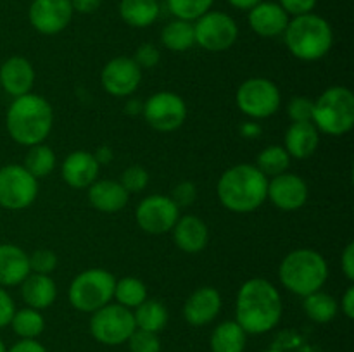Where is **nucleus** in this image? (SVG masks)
Returning <instances> with one entry per match:
<instances>
[{
	"label": "nucleus",
	"instance_id": "1",
	"mask_svg": "<svg viewBox=\"0 0 354 352\" xmlns=\"http://www.w3.org/2000/svg\"><path fill=\"white\" fill-rule=\"evenodd\" d=\"M282 297L277 286L265 278L248 280L241 286L235 304L237 323L245 333H266L282 317Z\"/></svg>",
	"mask_w": 354,
	"mask_h": 352
},
{
	"label": "nucleus",
	"instance_id": "2",
	"mask_svg": "<svg viewBox=\"0 0 354 352\" xmlns=\"http://www.w3.org/2000/svg\"><path fill=\"white\" fill-rule=\"evenodd\" d=\"M218 199L232 213H251L266 200L268 178L252 164H237L218 179Z\"/></svg>",
	"mask_w": 354,
	"mask_h": 352
},
{
	"label": "nucleus",
	"instance_id": "3",
	"mask_svg": "<svg viewBox=\"0 0 354 352\" xmlns=\"http://www.w3.org/2000/svg\"><path fill=\"white\" fill-rule=\"evenodd\" d=\"M6 124L14 141L33 147L41 144L50 133L54 124V110L44 97L26 93L23 97H16L10 104Z\"/></svg>",
	"mask_w": 354,
	"mask_h": 352
},
{
	"label": "nucleus",
	"instance_id": "4",
	"mask_svg": "<svg viewBox=\"0 0 354 352\" xmlns=\"http://www.w3.org/2000/svg\"><path fill=\"white\" fill-rule=\"evenodd\" d=\"M283 35L289 52L301 61H318L325 57L334 43V31L327 19L311 12L289 21Z\"/></svg>",
	"mask_w": 354,
	"mask_h": 352
},
{
	"label": "nucleus",
	"instance_id": "5",
	"mask_svg": "<svg viewBox=\"0 0 354 352\" xmlns=\"http://www.w3.org/2000/svg\"><path fill=\"white\" fill-rule=\"evenodd\" d=\"M279 278L289 292L306 297L318 292L328 278V266L324 255L311 248H297L282 259Z\"/></svg>",
	"mask_w": 354,
	"mask_h": 352
},
{
	"label": "nucleus",
	"instance_id": "6",
	"mask_svg": "<svg viewBox=\"0 0 354 352\" xmlns=\"http://www.w3.org/2000/svg\"><path fill=\"white\" fill-rule=\"evenodd\" d=\"M311 123L317 130L330 135L342 137L354 126V95L346 86H332L327 88L317 102H313V117Z\"/></svg>",
	"mask_w": 354,
	"mask_h": 352
},
{
	"label": "nucleus",
	"instance_id": "7",
	"mask_svg": "<svg viewBox=\"0 0 354 352\" xmlns=\"http://www.w3.org/2000/svg\"><path fill=\"white\" fill-rule=\"evenodd\" d=\"M114 285L116 278L113 273L100 268L86 269L80 273L69 285V302L82 313H95L113 299Z\"/></svg>",
	"mask_w": 354,
	"mask_h": 352
},
{
	"label": "nucleus",
	"instance_id": "8",
	"mask_svg": "<svg viewBox=\"0 0 354 352\" xmlns=\"http://www.w3.org/2000/svg\"><path fill=\"white\" fill-rule=\"evenodd\" d=\"M137 324L133 313L121 304H106L92 313L90 331L104 345H120L130 338Z\"/></svg>",
	"mask_w": 354,
	"mask_h": 352
},
{
	"label": "nucleus",
	"instance_id": "9",
	"mask_svg": "<svg viewBox=\"0 0 354 352\" xmlns=\"http://www.w3.org/2000/svg\"><path fill=\"white\" fill-rule=\"evenodd\" d=\"M237 106L245 116L254 119H265L280 109L282 97L280 90L272 79L249 78L239 86Z\"/></svg>",
	"mask_w": 354,
	"mask_h": 352
},
{
	"label": "nucleus",
	"instance_id": "10",
	"mask_svg": "<svg viewBox=\"0 0 354 352\" xmlns=\"http://www.w3.org/2000/svg\"><path fill=\"white\" fill-rule=\"evenodd\" d=\"M38 182L24 166L9 164L0 168V206L9 211H21L35 202Z\"/></svg>",
	"mask_w": 354,
	"mask_h": 352
},
{
	"label": "nucleus",
	"instance_id": "11",
	"mask_svg": "<svg viewBox=\"0 0 354 352\" xmlns=\"http://www.w3.org/2000/svg\"><path fill=\"white\" fill-rule=\"evenodd\" d=\"M196 43L207 52H223L235 43L239 28L228 14L207 10L194 24Z\"/></svg>",
	"mask_w": 354,
	"mask_h": 352
},
{
	"label": "nucleus",
	"instance_id": "12",
	"mask_svg": "<svg viewBox=\"0 0 354 352\" xmlns=\"http://www.w3.org/2000/svg\"><path fill=\"white\" fill-rule=\"evenodd\" d=\"M142 113L149 126L162 133L178 130L187 119L185 100L173 92H158L149 97Z\"/></svg>",
	"mask_w": 354,
	"mask_h": 352
},
{
	"label": "nucleus",
	"instance_id": "13",
	"mask_svg": "<svg viewBox=\"0 0 354 352\" xmlns=\"http://www.w3.org/2000/svg\"><path fill=\"white\" fill-rule=\"evenodd\" d=\"M137 223L145 233L162 235L171 231L180 217V209L171 197L168 195H149L138 204Z\"/></svg>",
	"mask_w": 354,
	"mask_h": 352
},
{
	"label": "nucleus",
	"instance_id": "14",
	"mask_svg": "<svg viewBox=\"0 0 354 352\" xmlns=\"http://www.w3.org/2000/svg\"><path fill=\"white\" fill-rule=\"evenodd\" d=\"M142 69L130 57H116L104 66L100 83L104 90L113 97H128L138 88Z\"/></svg>",
	"mask_w": 354,
	"mask_h": 352
},
{
	"label": "nucleus",
	"instance_id": "15",
	"mask_svg": "<svg viewBox=\"0 0 354 352\" xmlns=\"http://www.w3.org/2000/svg\"><path fill=\"white\" fill-rule=\"evenodd\" d=\"M69 0H33L30 6V23L38 33L55 35L64 30L73 17Z\"/></svg>",
	"mask_w": 354,
	"mask_h": 352
},
{
	"label": "nucleus",
	"instance_id": "16",
	"mask_svg": "<svg viewBox=\"0 0 354 352\" xmlns=\"http://www.w3.org/2000/svg\"><path fill=\"white\" fill-rule=\"evenodd\" d=\"M266 199L282 211H296L306 204L308 185L301 176L286 171L268 179Z\"/></svg>",
	"mask_w": 354,
	"mask_h": 352
},
{
	"label": "nucleus",
	"instance_id": "17",
	"mask_svg": "<svg viewBox=\"0 0 354 352\" xmlns=\"http://www.w3.org/2000/svg\"><path fill=\"white\" fill-rule=\"evenodd\" d=\"M35 83V69L28 59L14 55L0 66V88L9 95L23 97L31 92Z\"/></svg>",
	"mask_w": 354,
	"mask_h": 352
},
{
	"label": "nucleus",
	"instance_id": "18",
	"mask_svg": "<svg viewBox=\"0 0 354 352\" xmlns=\"http://www.w3.org/2000/svg\"><path fill=\"white\" fill-rule=\"evenodd\" d=\"M221 309V295L213 286H201L187 299L183 317L194 326L211 323Z\"/></svg>",
	"mask_w": 354,
	"mask_h": 352
},
{
	"label": "nucleus",
	"instance_id": "19",
	"mask_svg": "<svg viewBox=\"0 0 354 352\" xmlns=\"http://www.w3.org/2000/svg\"><path fill=\"white\" fill-rule=\"evenodd\" d=\"M289 24V14L275 2H259L249 10V26L259 37H279Z\"/></svg>",
	"mask_w": 354,
	"mask_h": 352
},
{
	"label": "nucleus",
	"instance_id": "20",
	"mask_svg": "<svg viewBox=\"0 0 354 352\" xmlns=\"http://www.w3.org/2000/svg\"><path fill=\"white\" fill-rule=\"evenodd\" d=\"M99 169L100 166L93 154L76 150L62 162V179L73 188H88L99 176Z\"/></svg>",
	"mask_w": 354,
	"mask_h": 352
},
{
	"label": "nucleus",
	"instance_id": "21",
	"mask_svg": "<svg viewBox=\"0 0 354 352\" xmlns=\"http://www.w3.org/2000/svg\"><path fill=\"white\" fill-rule=\"evenodd\" d=\"M171 231L176 247L183 252H189V254L201 252L209 240V231H207L206 223L194 214L178 217Z\"/></svg>",
	"mask_w": 354,
	"mask_h": 352
},
{
	"label": "nucleus",
	"instance_id": "22",
	"mask_svg": "<svg viewBox=\"0 0 354 352\" xmlns=\"http://www.w3.org/2000/svg\"><path fill=\"white\" fill-rule=\"evenodd\" d=\"M30 259L21 247L0 245V286H16L30 275Z\"/></svg>",
	"mask_w": 354,
	"mask_h": 352
},
{
	"label": "nucleus",
	"instance_id": "23",
	"mask_svg": "<svg viewBox=\"0 0 354 352\" xmlns=\"http://www.w3.org/2000/svg\"><path fill=\"white\" fill-rule=\"evenodd\" d=\"M130 193L123 188L120 182L114 179H99L88 186V200L92 207L102 213H118L128 204Z\"/></svg>",
	"mask_w": 354,
	"mask_h": 352
},
{
	"label": "nucleus",
	"instance_id": "24",
	"mask_svg": "<svg viewBox=\"0 0 354 352\" xmlns=\"http://www.w3.org/2000/svg\"><path fill=\"white\" fill-rule=\"evenodd\" d=\"M320 141L317 126L311 121L292 123L286 133V150L290 157L306 159L315 154Z\"/></svg>",
	"mask_w": 354,
	"mask_h": 352
},
{
	"label": "nucleus",
	"instance_id": "25",
	"mask_svg": "<svg viewBox=\"0 0 354 352\" xmlns=\"http://www.w3.org/2000/svg\"><path fill=\"white\" fill-rule=\"evenodd\" d=\"M21 295L31 309H45L54 304L55 297H57V286L50 275L30 273L21 283Z\"/></svg>",
	"mask_w": 354,
	"mask_h": 352
},
{
	"label": "nucleus",
	"instance_id": "26",
	"mask_svg": "<svg viewBox=\"0 0 354 352\" xmlns=\"http://www.w3.org/2000/svg\"><path fill=\"white\" fill-rule=\"evenodd\" d=\"M120 16L133 28H147L159 17L158 0H121Z\"/></svg>",
	"mask_w": 354,
	"mask_h": 352
},
{
	"label": "nucleus",
	"instance_id": "27",
	"mask_svg": "<svg viewBox=\"0 0 354 352\" xmlns=\"http://www.w3.org/2000/svg\"><path fill=\"white\" fill-rule=\"evenodd\" d=\"M245 331L237 321H225L218 324L211 335V351L213 352H244Z\"/></svg>",
	"mask_w": 354,
	"mask_h": 352
},
{
	"label": "nucleus",
	"instance_id": "28",
	"mask_svg": "<svg viewBox=\"0 0 354 352\" xmlns=\"http://www.w3.org/2000/svg\"><path fill=\"white\" fill-rule=\"evenodd\" d=\"M161 40L168 50L185 52L196 45V33L190 21L175 19L166 24L161 31Z\"/></svg>",
	"mask_w": 354,
	"mask_h": 352
},
{
	"label": "nucleus",
	"instance_id": "29",
	"mask_svg": "<svg viewBox=\"0 0 354 352\" xmlns=\"http://www.w3.org/2000/svg\"><path fill=\"white\" fill-rule=\"evenodd\" d=\"M133 317L137 328L158 333L168 323V309L159 300L145 299L140 306H137Z\"/></svg>",
	"mask_w": 354,
	"mask_h": 352
},
{
	"label": "nucleus",
	"instance_id": "30",
	"mask_svg": "<svg viewBox=\"0 0 354 352\" xmlns=\"http://www.w3.org/2000/svg\"><path fill=\"white\" fill-rule=\"evenodd\" d=\"M304 311L310 320L317 321V323H328L335 317L339 306L334 297L318 290V292L304 297Z\"/></svg>",
	"mask_w": 354,
	"mask_h": 352
},
{
	"label": "nucleus",
	"instance_id": "31",
	"mask_svg": "<svg viewBox=\"0 0 354 352\" xmlns=\"http://www.w3.org/2000/svg\"><path fill=\"white\" fill-rule=\"evenodd\" d=\"M55 168V154L48 145L37 144L30 147L24 157V169L35 178H45Z\"/></svg>",
	"mask_w": 354,
	"mask_h": 352
},
{
	"label": "nucleus",
	"instance_id": "32",
	"mask_svg": "<svg viewBox=\"0 0 354 352\" xmlns=\"http://www.w3.org/2000/svg\"><path fill=\"white\" fill-rule=\"evenodd\" d=\"M290 164V155L287 150L280 145H270L265 150L259 152L258 161H256V168L268 178V176L282 175L287 171Z\"/></svg>",
	"mask_w": 354,
	"mask_h": 352
},
{
	"label": "nucleus",
	"instance_id": "33",
	"mask_svg": "<svg viewBox=\"0 0 354 352\" xmlns=\"http://www.w3.org/2000/svg\"><path fill=\"white\" fill-rule=\"evenodd\" d=\"M114 297H116L118 304L124 307H137L147 299V286L142 280L133 278V276H127L116 282L114 285Z\"/></svg>",
	"mask_w": 354,
	"mask_h": 352
},
{
	"label": "nucleus",
	"instance_id": "34",
	"mask_svg": "<svg viewBox=\"0 0 354 352\" xmlns=\"http://www.w3.org/2000/svg\"><path fill=\"white\" fill-rule=\"evenodd\" d=\"M10 324H12V330L16 331V335H19L21 338H37L45 328L44 316L31 307L16 311L12 320H10Z\"/></svg>",
	"mask_w": 354,
	"mask_h": 352
},
{
	"label": "nucleus",
	"instance_id": "35",
	"mask_svg": "<svg viewBox=\"0 0 354 352\" xmlns=\"http://www.w3.org/2000/svg\"><path fill=\"white\" fill-rule=\"evenodd\" d=\"M214 0H168V7L176 19L197 21L207 12Z\"/></svg>",
	"mask_w": 354,
	"mask_h": 352
},
{
	"label": "nucleus",
	"instance_id": "36",
	"mask_svg": "<svg viewBox=\"0 0 354 352\" xmlns=\"http://www.w3.org/2000/svg\"><path fill=\"white\" fill-rule=\"evenodd\" d=\"M127 342L130 344L131 352H159L161 351V342H159L158 333L140 330V328H135V331L130 335V338H128Z\"/></svg>",
	"mask_w": 354,
	"mask_h": 352
},
{
	"label": "nucleus",
	"instance_id": "37",
	"mask_svg": "<svg viewBox=\"0 0 354 352\" xmlns=\"http://www.w3.org/2000/svg\"><path fill=\"white\" fill-rule=\"evenodd\" d=\"M120 183L128 193H138L147 186L149 173L142 166H130L123 171Z\"/></svg>",
	"mask_w": 354,
	"mask_h": 352
},
{
	"label": "nucleus",
	"instance_id": "38",
	"mask_svg": "<svg viewBox=\"0 0 354 352\" xmlns=\"http://www.w3.org/2000/svg\"><path fill=\"white\" fill-rule=\"evenodd\" d=\"M30 259V271L38 273V275H50L57 266V255L48 248H40L33 254L28 255Z\"/></svg>",
	"mask_w": 354,
	"mask_h": 352
},
{
	"label": "nucleus",
	"instance_id": "39",
	"mask_svg": "<svg viewBox=\"0 0 354 352\" xmlns=\"http://www.w3.org/2000/svg\"><path fill=\"white\" fill-rule=\"evenodd\" d=\"M289 116L292 123H299V121H311L313 117V100L306 99V97H294L289 102Z\"/></svg>",
	"mask_w": 354,
	"mask_h": 352
},
{
	"label": "nucleus",
	"instance_id": "40",
	"mask_svg": "<svg viewBox=\"0 0 354 352\" xmlns=\"http://www.w3.org/2000/svg\"><path fill=\"white\" fill-rule=\"evenodd\" d=\"M159 59H161V52L154 43H142L135 52L133 61L140 69H152L159 64Z\"/></svg>",
	"mask_w": 354,
	"mask_h": 352
},
{
	"label": "nucleus",
	"instance_id": "41",
	"mask_svg": "<svg viewBox=\"0 0 354 352\" xmlns=\"http://www.w3.org/2000/svg\"><path fill=\"white\" fill-rule=\"evenodd\" d=\"M171 200L180 207H189L196 202L197 188L192 182H182L171 190Z\"/></svg>",
	"mask_w": 354,
	"mask_h": 352
},
{
	"label": "nucleus",
	"instance_id": "42",
	"mask_svg": "<svg viewBox=\"0 0 354 352\" xmlns=\"http://www.w3.org/2000/svg\"><path fill=\"white\" fill-rule=\"evenodd\" d=\"M317 6V0H280V7L286 10L287 14L296 16H303V14H310Z\"/></svg>",
	"mask_w": 354,
	"mask_h": 352
},
{
	"label": "nucleus",
	"instance_id": "43",
	"mask_svg": "<svg viewBox=\"0 0 354 352\" xmlns=\"http://www.w3.org/2000/svg\"><path fill=\"white\" fill-rule=\"evenodd\" d=\"M14 313H16L14 300L10 299V295L6 292V289L0 286V328L10 324V320H12Z\"/></svg>",
	"mask_w": 354,
	"mask_h": 352
},
{
	"label": "nucleus",
	"instance_id": "44",
	"mask_svg": "<svg viewBox=\"0 0 354 352\" xmlns=\"http://www.w3.org/2000/svg\"><path fill=\"white\" fill-rule=\"evenodd\" d=\"M341 266H342V271H344L346 278H348L349 282H353L354 280V244L353 242H349V244L346 245L344 251H342Z\"/></svg>",
	"mask_w": 354,
	"mask_h": 352
},
{
	"label": "nucleus",
	"instance_id": "45",
	"mask_svg": "<svg viewBox=\"0 0 354 352\" xmlns=\"http://www.w3.org/2000/svg\"><path fill=\"white\" fill-rule=\"evenodd\" d=\"M9 352H47L41 344H38L35 338H23L21 342L14 344Z\"/></svg>",
	"mask_w": 354,
	"mask_h": 352
},
{
	"label": "nucleus",
	"instance_id": "46",
	"mask_svg": "<svg viewBox=\"0 0 354 352\" xmlns=\"http://www.w3.org/2000/svg\"><path fill=\"white\" fill-rule=\"evenodd\" d=\"M69 2H71L73 10H76V12L92 14L99 9L102 0H69Z\"/></svg>",
	"mask_w": 354,
	"mask_h": 352
},
{
	"label": "nucleus",
	"instance_id": "47",
	"mask_svg": "<svg viewBox=\"0 0 354 352\" xmlns=\"http://www.w3.org/2000/svg\"><path fill=\"white\" fill-rule=\"evenodd\" d=\"M342 313H344L349 320L354 317V286H349V289L346 290L344 297H342Z\"/></svg>",
	"mask_w": 354,
	"mask_h": 352
},
{
	"label": "nucleus",
	"instance_id": "48",
	"mask_svg": "<svg viewBox=\"0 0 354 352\" xmlns=\"http://www.w3.org/2000/svg\"><path fill=\"white\" fill-rule=\"evenodd\" d=\"M93 157H95V161L100 164H109L111 161H113L114 154H113V148L109 147H99L97 148V152L93 154Z\"/></svg>",
	"mask_w": 354,
	"mask_h": 352
},
{
	"label": "nucleus",
	"instance_id": "49",
	"mask_svg": "<svg viewBox=\"0 0 354 352\" xmlns=\"http://www.w3.org/2000/svg\"><path fill=\"white\" fill-rule=\"evenodd\" d=\"M241 131L244 137L254 138V137H259V133H261V128H259L258 123H245L241 126Z\"/></svg>",
	"mask_w": 354,
	"mask_h": 352
},
{
	"label": "nucleus",
	"instance_id": "50",
	"mask_svg": "<svg viewBox=\"0 0 354 352\" xmlns=\"http://www.w3.org/2000/svg\"><path fill=\"white\" fill-rule=\"evenodd\" d=\"M230 6H234L235 9H241V10H251L252 7L258 6L261 0H228Z\"/></svg>",
	"mask_w": 354,
	"mask_h": 352
},
{
	"label": "nucleus",
	"instance_id": "51",
	"mask_svg": "<svg viewBox=\"0 0 354 352\" xmlns=\"http://www.w3.org/2000/svg\"><path fill=\"white\" fill-rule=\"evenodd\" d=\"M128 113H142V107H144V104H140L138 100H131V102H128Z\"/></svg>",
	"mask_w": 354,
	"mask_h": 352
},
{
	"label": "nucleus",
	"instance_id": "52",
	"mask_svg": "<svg viewBox=\"0 0 354 352\" xmlns=\"http://www.w3.org/2000/svg\"><path fill=\"white\" fill-rule=\"evenodd\" d=\"M0 352H7V351H6V345H3L2 340H0Z\"/></svg>",
	"mask_w": 354,
	"mask_h": 352
}]
</instances>
